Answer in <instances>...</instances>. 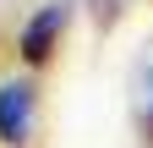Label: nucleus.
Masks as SVG:
<instances>
[{
	"mask_svg": "<svg viewBox=\"0 0 153 148\" xmlns=\"http://www.w3.org/2000/svg\"><path fill=\"white\" fill-rule=\"evenodd\" d=\"M148 137H153V61H148Z\"/></svg>",
	"mask_w": 153,
	"mask_h": 148,
	"instance_id": "7ed1b4c3",
	"label": "nucleus"
},
{
	"mask_svg": "<svg viewBox=\"0 0 153 148\" xmlns=\"http://www.w3.org/2000/svg\"><path fill=\"white\" fill-rule=\"evenodd\" d=\"M60 28H66V6H49V11H38L33 22L22 28V61H27V66L49 61V49H55V39H60Z\"/></svg>",
	"mask_w": 153,
	"mask_h": 148,
	"instance_id": "f03ea898",
	"label": "nucleus"
},
{
	"mask_svg": "<svg viewBox=\"0 0 153 148\" xmlns=\"http://www.w3.org/2000/svg\"><path fill=\"white\" fill-rule=\"evenodd\" d=\"M33 132V88L27 82H6L0 88V143L22 148Z\"/></svg>",
	"mask_w": 153,
	"mask_h": 148,
	"instance_id": "f257e3e1",
	"label": "nucleus"
}]
</instances>
